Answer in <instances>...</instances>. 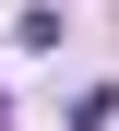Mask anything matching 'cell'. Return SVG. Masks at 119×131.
<instances>
[{
  "mask_svg": "<svg viewBox=\"0 0 119 131\" xmlns=\"http://www.w3.org/2000/svg\"><path fill=\"white\" fill-rule=\"evenodd\" d=\"M0 119H12V107H0Z\"/></svg>",
  "mask_w": 119,
  "mask_h": 131,
  "instance_id": "6da1fadb",
  "label": "cell"
}]
</instances>
